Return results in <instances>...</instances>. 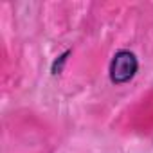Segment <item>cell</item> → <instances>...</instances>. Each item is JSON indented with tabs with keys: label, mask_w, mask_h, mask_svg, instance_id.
<instances>
[{
	"label": "cell",
	"mask_w": 153,
	"mask_h": 153,
	"mask_svg": "<svg viewBox=\"0 0 153 153\" xmlns=\"http://www.w3.org/2000/svg\"><path fill=\"white\" fill-rule=\"evenodd\" d=\"M137 68H139L137 56L131 51H119L114 54L110 61V79L115 85L128 83L137 74Z\"/></svg>",
	"instance_id": "cell-1"
}]
</instances>
